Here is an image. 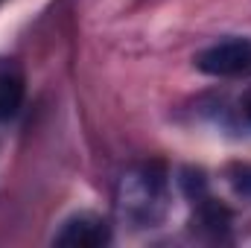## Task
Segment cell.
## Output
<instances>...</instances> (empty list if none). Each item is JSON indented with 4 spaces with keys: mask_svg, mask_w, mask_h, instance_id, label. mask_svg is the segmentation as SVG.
<instances>
[{
    "mask_svg": "<svg viewBox=\"0 0 251 248\" xmlns=\"http://www.w3.org/2000/svg\"><path fill=\"white\" fill-rule=\"evenodd\" d=\"M240 108H243V114H246V120L251 123V88L243 94V99H240Z\"/></svg>",
    "mask_w": 251,
    "mask_h": 248,
    "instance_id": "obj_6",
    "label": "cell"
},
{
    "mask_svg": "<svg viewBox=\"0 0 251 248\" xmlns=\"http://www.w3.org/2000/svg\"><path fill=\"white\" fill-rule=\"evenodd\" d=\"M24 105V76L12 64H0V123L12 120Z\"/></svg>",
    "mask_w": 251,
    "mask_h": 248,
    "instance_id": "obj_4",
    "label": "cell"
},
{
    "mask_svg": "<svg viewBox=\"0 0 251 248\" xmlns=\"http://www.w3.org/2000/svg\"><path fill=\"white\" fill-rule=\"evenodd\" d=\"M234 187H237V193H243V196H251V167H243V170H237V175H234Z\"/></svg>",
    "mask_w": 251,
    "mask_h": 248,
    "instance_id": "obj_5",
    "label": "cell"
},
{
    "mask_svg": "<svg viewBox=\"0 0 251 248\" xmlns=\"http://www.w3.org/2000/svg\"><path fill=\"white\" fill-rule=\"evenodd\" d=\"M196 67L207 76H237L251 67V41L249 38H228L219 41L196 56Z\"/></svg>",
    "mask_w": 251,
    "mask_h": 248,
    "instance_id": "obj_2",
    "label": "cell"
},
{
    "mask_svg": "<svg viewBox=\"0 0 251 248\" xmlns=\"http://www.w3.org/2000/svg\"><path fill=\"white\" fill-rule=\"evenodd\" d=\"M170 210V181L161 164H137L126 170L114 193L117 222L128 231H149Z\"/></svg>",
    "mask_w": 251,
    "mask_h": 248,
    "instance_id": "obj_1",
    "label": "cell"
},
{
    "mask_svg": "<svg viewBox=\"0 0 251 248\" xmlns=\"http://www.w3.org/2000/svg\"><path fill=\"white\" fill-rule=\"evenodd\" d=\"M111 243V225L97 213H73L64 219L53 246L62 248H102Z\"/></svg>",
    "mask_w": 251,
    "mask_h": 248,
    "instance_id": "obj_3",
    "label": "cell"
}]
</instances>
